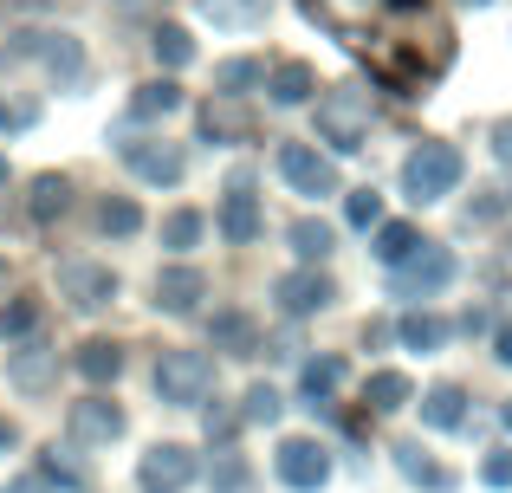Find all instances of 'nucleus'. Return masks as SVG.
I'll return each mask as SVG.
<instances>
[{"label": "nucleus", "instance_id": "28", "mask_svg": "<svg viewBox=\"0 0 512 493\" xmlns=\"http://www.w3.org/2000/svg\"><path fill=\"white\" fill-rule=\"evenodd\" d=\"M65 208H72V182H65V176H39V182H33V202H26V215H33V221H59Z\"/></svg>", "mask_w": 512, "mask_h": 493}, {"label": "nucleus", "instance_id": "9", "mask_svg": "<svg viewBox=\"0 0 512 493\" xmlns=\"http://www.w3.org/2000/svg\"><path fill=\"white\" fill-rule=\"evenodd\" d=\"M117 435H124V409H117L111 396H85V403L65 409V442H78V448H111Z\"/></svg>", "mask_w": 512, "mask_h": 493}, {"label": "nucleus", "instance_id": "51", "mask_svg": "<svg viewBox=\"0 0 512 493\" xmlns=\"http://www.w3.org/2000/svg\"><path fill=\"white\" fill-rule=\"evenodd\" d=\"M0 273H7V266H0Z\"/></svg>", "mask_w": 512, "mask_h": 493}, {"label": "nucleus", "instance_id": "38", "mask_svg": "<svg viewBox=\"0 0 512 493\" xmlns=\"http://www.w3.org/2000/svg\"><path fill=\"white\" fill-rule=\"evenodd\" d=\"M344 221H350V228H376V221H383V195H376V189H357L344 202Z\"/></svg>", "mask_w": 512, "mask_h": 493}, {"label": "nucleus", "instance_id": "39", "mask_svg": "<svg viewBox=\"0 0 512 493\" xmlns=\"http://www.w3.org/2000/svg\"><path fill=\"white\" fill-rule=\"evenodd\" d=\"M500 215H512V189L493 182V189H480V202L467 208V221H500Z\"/></svg>", "mask_w": 512, "mask_h": 493}, {"label": "nucleus", "instance_id": "45", "mask_svg": "<svg viewBox=\"0 0 512 493\" xmlns=\"http://www.w3.org/2000/svg\"><path fill=\"white\" fill-rule=\"evenodd\" d=\"M493 357H500V364H512V325L493 331Z\"/></svg>", "mask_w": 512, "mask_h": 493}, {"label": "nucleus", "instance_id": "44", "mask_svg": "<svg viewBox=\"0 0 512 493\" xmlns=\"http://www.w3.org/2000/svg\"><path fill=\"white\" fill-rule=\"evenodd\" d=\"M234 429H240V416H227V409H208V435H221V442H227Z\"/></svg>", "mask_w": 512, "mask_h": 493}, {"label": "nucleus", "instance_id": "31", "mask_svg": "<svg viewBox=\"0 0 512 493\" xmlns=\"http://www.w3.org/2000/svg\"><path fill=\"white\" fill-rule=\"evenodd\" d=\"M98 228L117 234V241H130V234L143 228V208L130 202V195H104V202H98Z\"/></svg>", "mask_w": 512, "mask_h": 493}, {"label": "nucleus", "instance_id": "1", "mask_svg": "<svg viewBox=\"0 0 512 493\" xmlns=\"http://www.w3.org/2000/svg\"><path fill=\"white\" fill-rule=\"evenodd\" d=\"M318 26L344 46H357L376 65V78L402 91H422L428 78L448 65V33L422 0H305Z\"/></svg>", "mask_w": 512, "mask_h": 493}, {"label": "nucleus", "instance_id": "15", "mask_svg": "<svg viewBox=\"0 0 512 493\" xmlns=\"http://www.w3.org/2000/svg\"><path fill=\"white\" fill-rule=\"evenodd\" d=\"M195 481V455H188L182 442H156L150 455H143V487L150 493H175Z\"/></svg>", "mask_w": 512, "mask_h": 493}, {"label": "nucleus", "instance_id": "7", "mask_svg": "<svg viewBox=\"0 0 512 493\" xmlns=\"http://www.w3.org/2000/svg\"><path fill=\"white\" fill-rule=\"evenodd\" d=\"M59 299L72 305V312H104V305L117 299V273L98 260H65L59 266Z\"/></svg>", "mask_w": 512, "mask_h": 493}, {"label": "nucleus", "instance_id": "14", "mask_svg": "<svg viewBox=\"0 0 512 493\" xmlns=\"http://www.w3.org/2000/svg\"><path fill=\"white\" fill-rule=\"evenodd\" d=\"M52 377H59V351H52V344H39V338H20V351H7V383H13V390L39 396Z\"/></svg>", "mask_w": 512, "mask_h": 493}, {"label": "nucleus", "instance_id": "19", "mask_svg": "<svg viewBox=\"0 0 512 493\" xmlns=\"http://www.w3.org/2000/svg\"><path fill=\"white\" fill-rule=\"evenodd\" d=\"M396 468L409 474L415 487H428V493H448V487H454V474L441 468V461H428V448H422V442H396Z\"/></svg>", "mask_w": 512, "mask_h": 493}, {"label": "nucleus", "instance_id": "8", "mask_svg": "<svg viewBox=\"0 0 512 493\" xmlns=\"http://www.w3.org/2000/svg\"><path fill=\"white\" fill-rule=\"evenodd\" d=\"M279 176L292 182V195H338V163L318 156L312 143H279Z\"/></svg>", "mask_w": 512, "mask_h": 493}, {"label": "nucleus", "instance_id": "11", "mask_svg": "<svg viewBox=\"0 0 512 493\" xmlns=\"http://www.w3.org/2000/svg\"><path fill=\"white\" fill-rule=\"evenodd\" d=\"M13 52H26V59H39L59 85H72L78 72H85V52H78L72 33H20L13 39Z\"/></svg>", "mask_w": 512, "mask_h": 493}, {"label": "nucleus", "instance_id": "26", "mask_svg": "<svg viewBox=\"0 0 512 493\" xmlns=\"http://www.w3.org/2000/svg\"><path fill=\"white\" fill-rule=\"evenodd\" d=\"M175 104H182V85L150 78V85H137V98H130V117H137V124H150V117H169Z\"/></svg>", "mask_w": 512, "mask_h": 493}, {"label": "nucleus", "instance_id": "10", "mask_svg": "<svg viewBox=\"0 0 512 493\" xmlns=\"http://www.w3.org/2000/svg\"><path fill=\"white\" fill-rule=\"evenodd\" d=\"M117 156H124L143 182H156V189H175L182 169H188L182 150H175V143H156V137H124V143H117Z\"/></svg>", "mask_w": 512, "mask_h": 493}, {"label": "nucleus", "instance_id": "33", "mask_svg": "<svg viewBox=\"0 0 512 493\" xmlns=\"http://www.w3.org/2000/svg\"><path fill=\"white\" fill-rule=\"evenodd\" d=\"M214 26H260L266 20V0H201Z\"/></svg>", "mask_w": 512, "mask_h": 493}, {"label": "nucleus", "instance_id": "2", "mask_svg": "<svg viewBox=\"0 0 512 493\" xmlns=\"http://www.w3.org/2000/svg\"><path fill=\"white\" fill-rule=\"evenodd\" d=\"M467 176V156L454 150V143H415L409 163H402V195H409L415 208L441 202V195H454Z\"/></svg>", "mask_w": 512, "mask_h": 493}, {"label": "nucleus", "instance_id": "49", "mask_svg": "<svg viewBox=\"0 0 512 493\" xmlns=\"http://www.w3.org/2000/svg\"><path fill=\"white\" fill-rule=\"evenodd\" d=\"M461 7H487V0H461Z\"/></svg>", "mask_w": 512, "mask_h": 493}, {"label": "nucleus", "instance_id": "25", "mask_svg": "<svg viewBox=\"0 0 512 493\" xmlns=\"http://www.w3.org/2000/svg\"><path fill=\"white\" fill-rule=\"evenodd\" d=\"M396 338L402 344H409V351H441V344H448V318H435V312H409V318H402V325H396Z\"/></svg>", "mask_w": 512, "mask_h": 493}, {"label": "nucleus", "instance_id": "34", "mask_svg": "<svg viewBox=\"0 0 512 493\" xmlns=\"http://www.w3.org/2000/svg\"><path fill=\"white\" fill-rule=\"evenodd\" d=\"M150 46H156V59H163L169 72L195 59V39H188V26H156V33H150Z\"/></svg>", "mask_w": 512, "mask_h": 493}, {"label": "nucleus", "instance_id": "27", "mask_svg": "<svg viewBox=\"0 0 512 493\" xmlns=\"http://www.w3.org/2000/svg\"><path fill=\"white\" fill-rule=\"evenodd\" d=\"M415 247H422V234H415L409 221H376V260L383 266H402Z\"/></svg>", "mask_w": 512, "mask_h": 493}, {"label": "nucleus", "instance_id": "13", "mask_svg": "<svg viewBox=\"0 0 512 493\" xmlns=\"http://www.w3.org/2000/svg\"><path fill=\"white\" fill-rule=\"evenodd\" d=\"M273 299H279V312H292V318H312V312H325L331 299H338V286H331L318 266H299V273H286L273 286Z\"/></svg>", "mask_w": 512, "mask_h": 493}, {"label": "nucleus", "instance_id": "32", "mask_svg": "<svg viewBox=\"0 0 512 493\" xmlns=\"http://www.w3.org/2000/svg\"><path fill=\"white\" fill-rule=\"evenodd\" d=\"M299 383H305V396H312V403H325V396H331V390H338V383H344V357H338V351L312 357V364L299 370Z\"/></svg>", "mask_w": 512, "mask_h": 493}, {"label": "nucleus", "instance_id": "5", "mask_svg": "<svg viewBox=\"0 0 512 493\" xmlns=\"http://www.w3.org/2000/svg\"><path fill=\"white\" fill-rule=\"evenodd\" d=\"M389 273H396L389 286H396L402 299H435V292L448 286L454 273H461V260H454L448 247H428V241H422V247H415V253H409L402 266H389Z\"/></svg>", "mask_w": 512, "mask_h": 493}, {"label": "nucleus", "instance_id": "4", "mask_svg": "<svg viewBox=\"0 0 512 493\" xmlns=\"http://www.w3.org/2000/svg\"><path fill=\"white\" fill-rule=\"evenodd\" d=\"M318 137L344 156L363 150V137H370V98L363 91H325L318 98Z\"/></svg>", "mask_w": 512, "mask_h": 493}, {"label": "nucleus", "instance_id": "42", "mask_svg": "<svg viewBox=\"0 0 512 493\" xmlns=\"http://www.w3.org/2000/svg\"><path fill=\"white\" fill-rule=\"evenodd\" d=\"M33 117H39V104H13V98H0V130H33Z\"/></svg>", "mask_w": 512, "mask_h": 493}, {"label": "nucleus", "instance_id": "17", "mask_svg": "<svg viewBox=\"0 0 512 493\" xmlns=\"http://www.w3.org/2000/svg\"><path fill=\"white\" fill-rule=\"evenodd\" d=\"M201 292H208V279H201L195 266H163V273H156V305H163V312H175V318L195 312Z\"/></svg>", "mask_w": 512, "mask_h": 493}, {"label": "nucleus", "instance_id": "40", "mask_svg": "<svg viewBox=\"0 0 512 493\" xmlns=\"http://www.w3.org/2000/svg\"><path fill=\"white\" fill-rule=\"evenodd\" d=\"M480 481H487V487H512V448H493V455L480 461Z\"/></svg>", "mask_w": 512, "mask_h": 493}, {"label": "nucleus", "instance_id": "12", "mask_svg": "<svg viewBox=\"0 0 512 493\" xmlns=\"http://www.w3.org/2000/svg\"><path fill=\"white\" fill-rule=\"evenodd\" d=\"M260 228H266L260 195H253L247 176H234V182H227V202H221V234H227V247H253V241H260Z\"/></svg>", "mask_w": 512, "mask_h": 493}, {"label": "nucleus", "instance_id": "50", "mask_svg": "<svg viewBox=\"0 0 512 493\" xmlns=\"http://www.w3.org/2000/svg\"><path fill=\"white\" fill-rule=\"evenodd\" d=\"M506 429H512V403H506Z\"/></svg>", "mask_w": 512, "mask_h": 493}, {"label": "nucleus", "instance_id": "37", "mask_svg": "<svg viewBox=\"0 0 512 493\" xmlns=\"http://www.w3.org/2000/svg\"><path fill=\"white\" fill-rule=\"evenodd\" d=\"M279 409H286V403H279L273 383H253V390H247V409H240V422H279Z\"/></svg>", "mask_w": 512, "mask_h": 493}, {"label": "nucleus", "instance_id": "35", "mask_svg": "<svg viewBox=\"0 0 512 493\" xmlns=\"http://www.w3.org/2000/svg\"><path fill=\"white\" fill-rule=\"evenodd\" d=\"M201 228H208V221H201L195 208H175V215L163 221V247H175V253H188V247L201 241Z\"/></svg>", "mask_w": 512, "mask_h": 493}, {"label": "nucleus", "instance_id": "36", "mask_svg": "<svg viewBox=\"0 0 512 493\" xmlns=\"http://www.w3.org/2000/svg\"><path fill=\"white\" fill-rule=\"evenodd\" d=\"M214 85H221V98H240L247 85H260V59H227L214 72Z\"/></svg>", "mask_w": 512, "mask_h": 493}, {"label": "nucleus", "instance_id": "6", "mask_svg": "<svg viewBox=\"0 0 512 493\" xmlns=\"http://www.w3.org/2000/svg\"><path fill=\"white\" fill-rule=\"evenodd\" d=\"M273 468H279V481L292 493H318L331 481V455H325V442H312V435H286L279 455H273Z\"/></svg>", "mask_w": 512, "mask_h": 493}, {"label": "nucleus", "instance_id": "16", "mask_svg": "<svg viewBox=\"0 0 512 493\" xmlns=\"http://www.w3.org/2000/svg\"><path fill=\"white\" fill-rule=\"evenodd\" d=\"M208 338H214V351H227V357L260 351V325H253V312H240V305H221V312H214Z\"/></svg>", "mask_w": 512, "mask_h": 493}, {"label": "nucleus", "instance_id": "22", "mask_svg": "<svg viewBox=\"0 0 512 493\" xmlns=\"http://www.w3.org/2000/svg\"><path fill=\"white\" fill-rule=\"evenodd\" d=\"M266 91H273V104H305V98L318 91V72H312L305 59H286V65H273Z\"/></svg>", "mask_w": 512, "mask_h": 493}, {"label": "nucleus", "instance_id": "41", "mask_svg": "<svg viewBox=\"0 0 512 493\" xmlns=\"http://www.w3.org/2000/svg\"><path fill=\"white\" fill-rule=\"evenodd\" d=\"M39 474H46V481H59V487H72V493H85V468H72V461H59V448H52V461H46Z\"/></svg>", "mask_w": 512, "mask_h": 493}, {"label": "nucleus", "instance_id": "3", "mask_svg": "<svg viewBox=\"0 0 512 493\" xmlns=\"http://www.w3.org/2000/svg\"><path fill=\"white\" fill-rule=\"evenodd\" d=\"M214 390V364L208 351H163L156 357V396L169 409H201Z\"/></svg>", "mask_w": 512, "mask_h": 493}, {"label": "nucleus", "instance_id": "23", "mask_svg": "<svg viewBox=\"0 0 512 493\" xmlns=\"http://www.w3.org/2000/svg\"><path fill=\"white\" fill-rule=\"evenodd\" d=\"M409 396H415V383L402 377V370H376V377L363 383V403H370L376 416H396V409L409 403Z\"/></svg>", "mask_w": 512, "mask_h": 493}, {"label": "nucleus", "instance_id": "20", "mask_svg": "<svg viewBox=\"0 0 512 493\" xmlns=\"http://www.w3.org/2000/svg\"><path fill=\"white\" fill-rule=\"evenodd\" d=\"M78 377L85 383H117V370H124V344H111V338H91V344H78Z\"/></svg>", "mask_w": 512, "mask_h": 493}, {"label": "nucleus", "instance_id": "18", "mask_svg": "<svg viewBox=\"0 0 512 493\" xmlns=\"http://www.w3.org/2000/svg\"><path fill=\"white\" fill-rule=\"evenodd\" d=\"M201 137L208 143H240V137H253V117L240 111L234 98H214V104H201Z\"/></svg>", "mask_w": 512, "mask_h": 493}, {"label": "nucleus", "instance_id": "43", "mask_svg": "<svg viewBox=\"0 0 512 493\" xmlns=\"http://www.w3.org/2000/svg\"><path fill=\"white\" fill-rule=\"evenodd\" d=\"M493 156L512 169V117H500V124H493Z\"/></svg>", "mask_w": 512, "mask_h": 493}, {"label": "nucleus", "instance_id": "48", "mask_svg": "<svg viewBox=\"0 0 512 493\" xmlns=\"http://www.w3.org/2000/svg\"><path fill=\"white\" fill-rule=\"evenodd\" d=\"M0 189H7V156H0Z\"/></svg>", "mask_w": 512, "mask_h": 493}, {"label": "nucleus", "instance_id": "47", "mask_svg": "<svg viewBox=\"0 0 512 493\" xmlns=\"http://www.w3.org/2000/svg\"><path fill=\"white\" fill-rule=\"evenodd\" d=\"M7 493H39V481H13V487H7Z\"/></svg>", "mask_w": 512, "mask_h": 493}, {"label": "nucleus", "instance_id": "24", "mask_svg": "<svg viewBox=\"0 0 512 493\" xmlns=\"http://www.w3.org/2000/svg\"><path fill=\"white\" fill-rule=\"evenodd\" d=\"M39 312H46V305H39L33 292H13V299L0 305V344H20V338H33V331H39Z\"/></svg>", "mask_w": 512, "mask_h": 493}, {"label": "nucleus", "instance_id": "46", "mask_svg": "<svg viewBox=\"0 0 512 493\" xmlns=\"http://www.w3.org/2000/svg\"><path fill=\"white\" fill-rule=\"evenodd\" d=\"M7 448H13V422L0 416V455H7Z\"/></svg>", "mask_w": 512, "mask_h": 493}, {"label": "nucleus", "instance_id": "30", "mask_svg": "<svg viewBox=\"0 0 512 493\" xmlns=\"http://www.w3.org/2000/svg\"><path fill=\"white\" fill-rule=\"evenodd\" d=\"M208 487H214V493H253V468H247V455L221 448V455H214V468H208Z\"/></svg>", "mask_w": 512, "mask_h": 493}, {"label": "nucleus", "instance_id": "21", "mask_svg": "<svg viewBox=\"0 0 512 493\" xmlns=\"http://www.w3.org/2000/svg\"><path fill=\"white\" fill-rule=\"evenodd\" d=\"M422 422L428 429H461L467 422V390L461 383H435V390L422 396Z\"/></svg>", "mask_w": 512, "mask_h": 493}, {"label": "nucleus", "instance_id": "29", "mask_svg": "<svg viewBox=\"0 0 512 493\" xmlns=\"http://www.w3.org/2000/svg\"><path fill=\"white\" fill-rule=\"evenodd\" d=\"M286 241H292V253H299L305 266H318V260L331 253V241H338V234H331L325 221H312V215H305V221H292V228H286Z\"/></svg>", "mask_w": 512, "mask_h": 493}]
</instances>
